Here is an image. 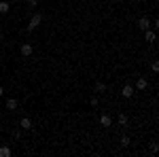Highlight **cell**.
<instances>
[{
	"instance_id": "cell-23",
	"label": "cell",
	"mask_w": 159,
	"mask_h": 157,
	"mask_svg": "<svg viewBox=\"0 0 159 157\" xmlns=\"http://www.w3.org/2000/svg\"><path fill=\"white\" fill-rule=\"evenodd\" d=\"M0 40H2V32H0Z\"/></svg>"
},
{
	"instance_id": "cell-13",
	"label": "cell",
	"mask_w": 159,
	"mask_h": 157,
	"mask_svg": "<svg viewBox=\"0 0 159 157\" xmlns=\"http://www.w3.org/2000/svg\"><path fill=\"white\" fill-rule=\"evenodd\" d=\"M0 157H11V146H0Z\"/></svg>"
},
{
	"instance_id": "cell-14",
	"label": "cell",
	"mask_w": 159,
	"mask_h": 157,
	"mask_svg": "<svg viewBox=\"0 0 159 157\" xmlns=\"http://www.w3.org/2000/svg\"><path fill=\"white\" fill-rule=\"evenodd\" d=\"M129 142H132V140H129V136H121V146H123V149H127Z\"/></svg>"
},
{
	"instance_id": "cell-1",
	"label": "cell",
	"mask_w": 159,
	"mask_h": 157,
	"mask_svg": "<svg viewBox=\"0 0 159 157\" xmlns=\"http://www.w3.org/2000/svg\"><path fill=\"white\" fill-rule=\"evenodd\" d=\"M43 19H45V15H43V13H34V15L30 17V21H28V32H34L38 25L43 24Z\"/></svg>"
},
{
	"instance_id": "cell-20",
	"label": "cell",
	"mask_w": 159,
	"mask_h": 157,
	"mask_svg": "<svg viewBox=\"0 0 159 157\" xmlns=\"http://www.w3.org/2000/svg\"><path fill=\"white\" fill-rule=\"evenodd\" d=\"M2 94H4V89H2V85H0V98H2Z\"/></svg>"
},
{
	"instance_id": "cell-18",
	"label": "cell",
	"mask_w": 159,
	"mask_h": 157,
	"mask_svg": "<svg viewBox=\"0 0 159 157\" xmlns=\"http://www.w3.org/2000/svg\"><path fill=\"white\" fill-rule=\"evenodd\" d=\"M151 70H153V72H159V62H153V64H151Z\"/></svg>"
},
{
	"instance_id": "cell-2",
	"label": "cell",
	"mask_w": 159,
	"mask_h": 157,
	"mask_svg": "<svg viewBox=\"0 0 159 157\" xmlns=\"http://www.w3.org/2000/svg\"><path fill=\"white\" fill-rule=\"evenodd\" d=\"M19 53H21V55H24V58H30V55H32V53H34V47H32V45H30V43H24V45H21V47H19Z\"/></svg>"
},
{
	"instance_id": "cell-16",
	"label": "cell",
	"mask_w": 159,
	"mask_h": 157,
	"mask_svg": "<svg viewBox=\"0 0 159 157\" xmlns=\"http://www.w3.org/2000/svg\"><path fill=\"white\" fill-rule=\"evenodd\" d=\"M11 136H13V138H17V140H19V138L24 136V132H21V130H13V132H11Z\"/></svg>"
},
{
	"instance_id": "cell-11",
	"label": "cell",
	"mask_w": 159,
	"mask_h": 157,
	"mask_svg": "<svg viewBox=\"0 0 159 157\" xmlns=\"http://www.w3.org/2000/svg\"><path fill=\"white\" fill-rule=\"evenodd\" d=\"M127 115H125V113H119V117H117V123H119V125H121V127H127Z\"/></svg>"
},
{
	"instance_id": "cell-17",
	"label": "cell",
	"mask_w": 159,
	"mask_h": 157,
	"mask_svg": "<svg viewBox=\"0 0 159 157\" xmlns=\"http://www.w3.org/2000/svg\"><path fill=\"white\" fill-rule=\"evenodd\" d=\"M89 104L98 109V106H100V100H98V96H93V98H91V100H89Z\"/></svg>"
},
{
	"instance_id": "cell-3",
	"label": "cell",
	"mask_w": 159,
	"mask_h": 157,
	"mask_svg": "<svg viewBox=\"0 0 159 157\" xmlns=\"http://www.w3.org/2000/svg\"><path fill=\"white\" fill-rule=\"evenodd\" d=\"M134 94H136L134 85H129V83H127V85H123V89H121V96H123V98H132Z\"/></svg>"
},
{
	"instance_id": "cell-7",
	"label": "cell",
	"mask_w": 159,
	"mask_h": 157,
	"mask_svg": "<svg viewBox=\"0 0 159 157\" xmlns=\"http://www.w3.org/2000/svg\"><path fill=\"white\" fill-rule=\"evenodd\" d=\"M144 40H147V43H155V40H157L155 30H151V28H148V30H144Z\"/></svg>"
},
{
	"instance_id": "cell-12",
	"label": "cell",
	"mask_w": 159,
	"mask_h": 157,
	"mask_svg": "<svg viewBox=\"0 0 159 157\" xmlns=\"http://www.w3.org/2000/svg\"><path fill=\"white\" fill-rule=\"evenodd\" d=\"M19 127L21 130H32V121L28 119V117H24V119L19 121Z\"/></svg>"
},
{
	"instance_id": "cell-9",
	"label": "cell",
	"mask_w": 159,
	"mask_h": 157,
	"mask_svg": "<svg viewBox=\"0 0 159 157\" xmlns=\"http://www.w3.org/2000/svg\"><path fill=\"white\" fill-rule=\"evenodd\" d=\"M93 91H96V94H104V91H106V83L96 81V83H93Z\"/></svg>"
},
{
	"instance_id": "cell-8",
	"label": "cell",
	"mask_w": 159,
	"mask_h": 157,
	"mask_svg": "<svg viewBox=\"0 0 159 157\" xmlns=\"http://www.w3.org/2000/svg\"><path fill=\"white\" fill-rule=\"evenodd\" d=\"M9 11H11V2L9 0H0V15H4Z\"/></svg>"
},
{
	"instance_id": "cell-21",
	"label": "cell",
	"mask_w": 159,
	"mask_h": 157,
	"mask_svg": "<svg viewBox=\"0 0 159 157\" xmlns=\"http://www.w3.org/2000/svg\"><path fill=\"white\" fill-rule=\"evenodd\" d=\"M9 2H19V0H9Z\"/></svg>"
},
{
	"instance_id": "cell-22",
	"label": "cell",
	"mask_w": 159,
	"mask_h": 157,
	"mask_svg": "<svg viewBox=\"0 0 159 157\" xmlns=\"http://www.w3.org/2000/svg\"><path fill=\"white\" fill-rule=\"evenodd\" d=\"M153 2H155V4H157V2H159V0H153Z\"/></svg>"
},
{
	"instance_id": "cell-19",
	"label": "cell",
	"mask_w": 159,
	"mask_h": 157,
	"mask_svg": "<svg viewBox=\"0 0 159 157\" xmlns=\"http://www.w3.org/2000/svg\"><path fill=\"white\" fill-rule=\"evenodd\" d=\"M36 4H38L36 0H28V7H30V9H34V7H36Z\"/></svg>"
},
{
	"instance_id": "cell-6",
	"label": "cell",
	"mask_w": 159,
	"mask_h": 157,
	"mask_svg": "<svg viewBox=\"0 0 159 157\" xmlns=\"http://www.w3.org/2000/svg\"><path fill=\"white\" fill-rule=\"evenodd\" d=\"M138 28H140L142 32L148 30V28H151V19H148V17H140V19H138Z\"/></svg>"
},
{
	"instance_id": "cell-4",
	"label": "cell",
	"mask_w": 159,
	"mask_h": 157,
	"mask_svg": "<svg viewBox=\"0 0 159 157\" xmlns=\"http://www.w3.org/2000/svg\"><path fill=\"white\" fill-rule=\"evenodd\" d=\"M148 87V81L144 79V76H138V81H136V85H134V89H138V91H144Z\"/></svg>"
},
{
	"instance_id": "cell-5",
	"label": "cell",
	"mask_w": 159,
	"mask_h": 157,
	"mask_svg": "<svg viewBox=\"0 0 159 157\" xmlns=\"http://www.w3.org/2000/svg\"><path fill=\"white\" fill-rule=\"evenodd\" d=\"M100 125H102V127H110V125H112V117H110L108 113L100 115Z\"/></svg>"
},
{
	"instance_id": "cell-10",
	"label": "cell",
	"mask_w": 159,
	"mask_h": 157,
	"mask_svg": "<svg viewBox=\"0 0 159 157\" xmlns=\"http://www.w3.org/2000/svg\"><path fill=\"white\" fill-rule=\"evenodd\" d=\"M4 109H9L11 113H13V110H17V100H15V98H9L7 104H4Z\"/></svg>"
},
{
	"instance_id": "cell-15",
	"label": "cell",
	"mask_w": 159,
	"mask_h": 157,
	"mask_svg": "<svg viewBox=\"0 0 159 157\" xmlns=\"http://www.w3.org/2000/svg\"><path fill=\"white\" fill-rule=\"evenodd\" d=\"M157 149H159L157 140H153V142H151V155H155V153H157Z\"/></svg>"
}]
</instances>
